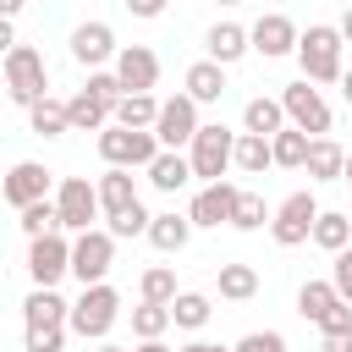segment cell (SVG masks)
Instances as JSON below:
<instances>
[{
  "mask_svg": "<svg viewBox=\"0 0 352 352\" xmlns=\"http://www.w3.org/2000/svg\"><path fill=\"white\" fill-rule=\"evenodd\" d=\"M341 33L330 22H314L308 33H297V60H302V82H341Z\"/></svg>",
  "mask_w": 352,
  "mask_h": 352,
  "instance_id": "6da1fadb",
  "label": "cell"
},
{
  "mask_svg": "<svg viewBox=\"0 0 352 352\" xmlns=\"http://www.w3.org/2000/svg\"><path fill=\"white\" fill-rule=\"evenodd\" d=\"M116 319H121V297H116V286L99 280V286H82V297L66 314V330H77L82 341H104Z\"/></svg>",
  "mask_w": 352,
  "mask_h": 352,
  "instance_id": "7a4b0ae2",
  "label": "cell"
},
{
  "mask_svg": "<svg viewBox=\"0 0 352 352\" xmlns=\"http://www.w3.org/2000/svg\"><path fill=\"white\" fill-rule=\"evenodd\" d=\"M6 94L16 104H33V99L50 94V66H44V55L33 44H11L6 50Z\"/></svg>",
  "mask_w": 352,
  "mask_h": 352,
  "instance_id": "3957f363",
  "label": "cell"
},
{
  "mask_svg": "<svg viewBox=\"0 0 352 352\" xmlns=\"http://www.w3.org/2000/svg\"><path fill=\"white\" fill-rule=\"evenodd\" d=\"M187 148H192V154H187L192 176H204V187H209V182H226V170H231V148H236V132H226L220 121H209V126L192 132Z\"/></svg>",
  "mask_w": 352,
  "mask_h": 352,
  "instance_id": "277c9868",
  "label": "cell"
},
{
  "mask_svg": "<svg viewBox=\"0 0 352 352\" xmlns=\"http://www.w3.org/2000/svg\"><path fill=\"white\" fill-rule=\"evenodd\" d=\"M297 314L314 319L319 336H341V330H352V302H341L330 280H308V286L297 292Z\"/></svg>",
  "mask_w": 352,
  "mask_h": 352,
  "instance_id": "5b68a950",
  "label": "cell"
},
{
  "mask_svg": "<svg viewBox=\"0 0 352 352\" xmlns=\"http://www.w3.org/2000/svg\"><path fill=\"white\" fill-rule=\"evenodd\" d=\"M154 154H160L154 132H132V126H116V121L99 132V160H104V165L132 170V165H154Z\"/></svg>",
  "mask_w": 352,
  "mask_h": 352,
  "instance_id": "8992f818",
  "label": "cell"
},
{
  "mask_svg": "<svg viewBox=\"0 0 352 352\" xmlns=\"http://www.w3.org/2000/svg\"><path fill=\"white\" fill-rule=\"evenodd\" d=\"M280 110H286V121H292L297 132H308V138H324V132H330V104H324V94L308 88V82H286V88H280Z\"/></svg>",
  "mask_w": 352,
  "mask_h": 352,
  "instance_id": "52a82bcc",
  "label": "cell"
},
{
  "mask_svg": "<svg viewBox=\"0 0 352 352\" xmlns=\"http://www.w3.org/2000/svg\"><path fill=\"white\" fill-rule=\"evenodd\" d=\"M204 121H198V104L187 99V94H176V99H165L160 104V116H154V143L160 148H170V154H182V143H192V132H198Z\"/></svg>",
  "mask_w": 352,
  "mask_h": 352,
  "instance_id": "ba28073f",
  "label": "cell"
},
{
  "mask_svg": "<svg viewBox=\"0 0 352 352\" xmlns=\"http://www.w3.org/2000/svg\"><path fill=\"white\" fill-rule=\"evenodd\" d=\"M110 258H116V236L110 231H77V242H72V275L82 280V286H99L104 275H110Z\"/></svg>",
  "mask_w": 352,
  "mask_h": 352,
  "instance_id": "9c48e42d",
  "label": "cell"
},
{
  "mask_svg": "<svg viewBox=\"0 0 352 352\" xmlns=\"http://www.w3.org/2000/svg\"><path fill=\"white\" fill-rule=\"evenodd\" d=\"M314 214H319L314 192H292V198H280V209L270 214V236H275L280 248H302L308 231H314Z\"/></svg>",
  "mask_w": 352,
  "mask_h": 352,
  "instance_id": "30bf717a",
  "label": "cell"
},
{
  "mask_svg": "<svg viewBox=\"0 0 352 352\" xmlns=\"http://www.w3.org/2000/svg\"><path fill=\"white\" fill-rule=\"evenodd\" d=\"M28 275H33V286H55L60 275H72V242L60 231L33 236L28 242Z\"/></svg>",
  "mask_w": 352,
  "mask_h": 352,
  "instance_id": "8fae6325",
  "label": "cell"
},
{
  "mask_svg": "<svg viewBox=\"0 0 352 352\" xmlns=\"http://www.w3.org/2000/svg\"><path fill=\"white\" fill-rule=\"evenodd\" d=\"M94 214H99V192H94V182H88V176H66L60 192H55V220H60L66 231H88Z\"/></svg>",
  "mask_w": 352,
  "mask_h": 352,
  "instance_id": "7c38bea8",
  "label": "cell"
},
{
  "mask_svg": "<svg viewBox=\"0 0 352 352\" xmlns=\"http://www.w3.org/2000/svg\"><path fill=\"white\" fill-rule=\"evenodd\" d=\"M116 82H121L126 94H148V88L160 82V55H154L148 44H126V50H116Z\"/></svg>",
  "mask_w": 352,
  "mask_h": 352,
  "instance_id": "4fadbf2b",
  "label": "cell"
},
{
  "mask_svg": "<svg viewBox=\"0 0 352 352\" xmlns=\"http://www.w3.org/2000/svg\"><path fill=\"white\" fill-rule=\"evenodd\" d=\"M0 192H6L11 209H28V204L50 198V170H44L38 160H16V165L6 170V182H0Z\"/></svg>",
  "mask_w": 352,
  "mask_h": 352,
  "instance_id": "5bb4252c",
  "label": "cell"
},
{
  "mask_svg": "<svg viewBox=\"0 0 352 352\" xmlns=\"http://www.w3.org/2000/svg\"><path fill=\"white\" fill-rule=\"evenodd\" d=\"M248 50H258L264 60H280V55H292V50H297V28H292V16H280V11L258 16V22L248 28Z\"/></svg>",
  "mask_w": 352,
  "mask_h": 352,
  "instance_id": "9a60e30c",
  "label": "cell"
},
{
  "mask_svg": "<svg viewBox=\"0 0 352 352\" xmlns=\"http://www.w3.org/2000/svg\"><path fill=\"white\" fill-rule=\"evenodd\" d=\"M66 314H72V302H66L55 286H33V292H28V302H22L28 330H66Z\"/></svg>",
  "mask_w": 352,
  "mask_h": 352,
  "instance_id": "2e32d148",
  "label": "cell"
},
{
  "mask_svg": "<svg viewBox=\"0 0 352 352\" xmlns=\"http://www.w3.org/2000/svg\"><path fill=\"white\" fill-rule=\"evenodd\" d=\"M236 192H242V187H231V182H209V187H204V192L192 198V209H187V220H192V226H220V220L231 226V209H236Z\"/></svg>",
  "mask_w": 352,
  "mask_h": 352,
  "instance_id": "e0dca14e",
  "label": "cell"
},
{
  "mask_svg": "<svg viewBox=\"0 0 352 352\" xmlns=\"http://www.w3.org/2000/svg\"><path fill=\"white\" fill-rule=\"evenodd\" d=\"M110 55H116L110 22H82V28L72 33V60H77V66H104Z\"/></svg>",
  "mask_w": 352,
  "mask_h": 352,
  "instance_id": "ac0fdd59",
  "label": "cell"
},
{
  "mask_svg": "<svg viewBox=\"0 0 352 352\" xmlns=\"http://www.w3.org/2000/svg\"><path fill=\"white\" fill-rule=\"evenodd\" d=\"M160 253H182L187 248V236H192V220L187 214H176V209H165V214H148V231H143Z\"/></svg>",
  "mask_w": 352,
  "mask_h": 352,
  "instance_id": "d6986e66",
  "label": "cell"
},
{
  "mask_svg": "<svg viewBox=\"0 0 352 352\" xmlns=\"http://www.w3.org/2000/svg\"><path fill=\"white\" fill-rule=\"evenodd\" d=\"M204 50H209L214 66H231V60L248 55V28H236V22H214L209 38H204Z\"/></svg>",
  "mask_w": 352,
  "mask_h": 352,
  "instance_id": "ffe728a7",
  "label": "cell"
},
{
  "mask_svg": "<svg viewBox=\"0 0 352 352\" xmlns=\"http://www.w3.org/2000/svg\"><path fill=\"white\" fill-rule=\"evenodd\" d=\"M99 209L104 214H121V209H132L138 204V187H132V170H121V165H110L104 176H99Z\"/></svg>",
  "mask_w": 352,
  "mask_h": 352,
  "instance_id": "44dd1931",
  "label": "cell"
},
{
  "mask_svg": "<svg viewBox=\"0 0 352 352\" xmlns=\"http://www.w3.org/2000/svg\"><path fill=\"white\" fill-rule=\"evenodd\" d=\"M220 94H226V66L192 60V66H187V99H192V104H214Z\"/></svg>",
  "mask_w": 352,
  "mask_h": 352,
  "instance_id": "7402d4cb",
  "label": "cell"
},
{
  "mask_svg": "<svg viewBox=\"0 0 352 352\" xmlns=\"http://www.w3.org/2000/svg\"><path fill=\"white\" fill-rule=\"evenodd\" d=\"M154 116H160V99H154V94H121L116 110H110V121H116V126H132V132H148Z\"/></svg>",
  "mask_w": 352,
  "mask_h": 352,
  "instance_id": "603a6c76",
  "label": "cell"
},
{
  "mask_svg": "<svg viewBox=\"0 0 352 352\" xmlns=\"http://www.w3.org/2000/svg\"><path fill=\"white\" fill-rule=\"evenodd\" d=\"M341 160H346L341 143H330V138H308V160H302V170H308L314 182H341Z\"/></svg>",
  "mask_w": 352,
  "mask_h": 352,
  "instance_id": "cb8c5ba5",
  "label": "cell"
},
{
  "mask_svg": "<svg viewBox=\"0 0 352 352\" xmlns=\"http://www.w3.org/2000/svg\"><path fill=\"white\" fill-rule=\"evenodd\" d=\"M66 126L72 132H104L110 126V104H99L94 94H77V99H66Z\"/></svg>",
  "mask_w": 352,
  "mask_h": 352,
  "instance_id": "d4e9b609",
  "label": "cell"
},
{
  "mask_svg": "<svg viewBox=\"0 0 352 352\" xmlns=\"http://www.w3.org/2000/svg\"><path fill=\"white\" fill-rule=\"evenodd\" d=\"M242 126L253 132V138H275L280 126H286V110H280V99H248V110H242Z\"/></svg>",
  "mask_w": 352,
  "mask_h": 352,
  "instance_id": "484cf974",
  "label": "cell"
},
{
  "mask_svg": "<svg viewBox=\"0 0 352 352\" xmlns=\"http://www.w3.org/2000/svg\"><path fill=\"white\" fill-rule=\"evenodd\" d=\"M148 182H154L160 192H176V187H187V182H192V165H187V154H170V148H160V154H154V165H148Z\"/></svg>",
  "mask_w": 352,
  "mask_h": 352,
  "instance_id": "4316f807",
  "label": "cell"
},
{
  "mask_svg": "<svg viewBox=\"0 0 352 352\" xmlns=\"http://www.w3.org/2000/svg\"><path fill=\"white\" fill-rule=\"evenodd\" d=\"M302 160H308V132H297V126H280V132L270 138V165L302 170Z\"/></svg>",
  "mask_w": 352,
  "mask_h": 352,
  "instance_id": "83f0119b",
  "label": "cell"
},
{
  "mask_svg": "<svg viewBox=\"0 0 352 352\" xmlns=\"http://www.w3.org/2000/svg\"><path fill=\"white\" fill-rule=\"evenodd\" d=\"M308 236H314V242H319L324 253H341V248L352 242V220H346V214H336V209H319V214H314V231H308Z\"/></svg>",
  "mask_w": 352,
  "mask_h": 352,
  "instance_id": "f1b7e54d",
  "label": "cell"
},
{
  "mask_svg": "<svg viewBox=\"0 0 352 352\" xmlns=\"http://www.w3.org/2000/svg\"><path fill=\"white\" fill-rule=\"evenodd\" d=\"M209 314H214V308H209L204 292H176V297H170V324H176V330H204Z\"/></svg>",
  "mask_w": 352,
  "mask_h": 352,
  "instance_id": "f546056e",
  "label": "cell"
},
{
  "mask_svg": "<svg viewBox=\"0 0 352 352\" xmlns=\"http://www.w3.org/2000/svg\"><path fill=\"white\" fill-rule=\"evenodd\" d=\"M28 126H33L38 138H60V132H72V126H66V104H60V99H50V94L28 104Z\"/></svg>",
  "mask_w": 352,
  "mask_h": 352,
  "instance_id": "4dcf8cb0",
  "label": "cell"
},
{
  "mask_svg": "<svg viewBox=\"0 0 352 352\" xmlns=\"http://www.w3.org/2000/svg\"><path fill=\"white\" fill-rule=\"evenodd\" d=\"M231 165H236L242 176H264V170H270V138L242 132V138H236V148H231Z\"/></svg>",
  "mask_w": 352,
  "mask_h": 352,
  "instance_id": "1f68e13d",
  "label": "cell"
},
{
  "mask_svg": "<svg viewBox=\"0 0 352 352\" xmlns=\"http://www.w3.org/2000/svg\"><path fill=\"white\" fill-rule=\"evenodd\" d=\"M214 286H220L226 302H248V297L258 292V270H253V264H220V280H214Z\"/></svg>",
  "mask_w": 352,
  "mask_h": 352,
  "instance_id": "d6a6232c",
  "label": "cell"
},
{
  "mask_svg": "<svg viewBox=\"0 0 352 352\" xmlns=\"http://www.w3.org/2000/svg\"><path fill=\"white\" fill-rule=\"evenodd\" d=\"M170 330V302H138L132 308V336L138 341H160Z\"/></svg>",
  "mask_w": 352,
  "mask_h": 352,
  "instance_id": "836d02e7",
  "label": "cell"
},
{
  "mask_svg": "<svg viewBox=\"0 0 352 352\" xmlns=\"http://www.w3.org/2000/svg\"><path fill=\"white\" fill-rule=\"evenodd\" d=\"M138 292H143V302H170V297H176V270H165V264L143 270Z\"/></svg>",
  "mask_w": 352,
  "mask_h": 352,
  "instance_id": "e575fe53",
  "label": "cell"
},
{
  "mask_svg": "<svg viewBox=\"0 0 352 352\" xmlns=\"http://www.w3.org/2000/svg\"><path fill=\"white\" fill-rule=\"evenodd\" d=\"M270 220V209H264V198L258 192H236V209H231V226L236 231H258Z\"/></svg>",
  "mask_w": 352,
  "mask_h": 352,
  "instance_id": "d590c367",
  "label": "cell"
},
{
  "mask_svg": "<svg viewBox=\"0 0 352 352\" xmlns=\"http://www.w3.org/2000/svg\"><path fill=\"white\" fill-rule=\"evenodd\" d=\"M22 231H28V242H33V236H44V231H60V220H55V198L28 204V209H22Z\"/></svg>",
  "mask_w": 352,
  "mask_h": 352,
  "instance_id": "8d00e7d4",
  "label": "cell"
},
{
  "mask_svg": "<svg viewBox=\"0 0 352 352\" xmlns=\"http://www.w3.org/2000/svg\"><path fill=\"white\" fill-rule=\"evenodd\" d=\"M143 231H148V209H143V204L110 214V236H143Z\"/></svg>",
  "mask_w": 352,
  "mask_h": 352,
  "instance_id": "74e56055",
  "label": "cell"
},
{
  "mask_svg": "<svg viewBox=\"0 0 352 352\" xmlns=\"http://www.w3.org/2000/svg\"><path fill=\"white\" fill-rule=\"evenodd\" d=\"M82 94H94L99 104H110V110H116V99H121L126 88L116 82V72H88V88H82Z\"/></svg>",
  "mask_w": 352,
  "mask_h": 352,
  "instance_id": "f35d334b",
  "label": "cell"
},
{
  "mask_svg": "<svg viewBox=\"0 0 352 352\" xmlns=\"http://www.w3.org/2000/svg\"><path fill=\"white\" fill-rule=\"evenodd\" d=\"M231 352H286V336H280V330H253V336H242Z\"/></svg>",
  "mask_w": 352,
  "mask_h": 352,
  "instance_id": "ab89813d",
  "label": "cell"
},
{
  "mask_svg": "<svg viewBox=\"0 0 352 352\" xmlns=\"http://www.w3.org/2000/svg\"><path fill=\"white\" fill-rule=\"evenodd\" d=\"M330 286H336V297H341V302H352V248H341V253H336V275H330Z\"/></svg>",
  "mask_w": 352,
  "mask_h": 352,
  "instance_id": "60d3db41",
  "label": "cell"
},
{
  "mask_svg": "<svg viewBox=\"0 0 352 352\" xmlns=\"http://www.w3.org/2000/svg\"><path fill=\"white\" fill-rule=\"evenodd\" d=\"M60 346H66V330H28L22 352H60Z\"/></svg>",
  "mask_w": 352,
  "mask_h": 352,
  "instance_id": "b9f144b4",
  "label": "cell"
},
{
  "mask_svg": "<svg viewBox=\"0 0 352 352\" xmlns=\"http://www.w3.org/2000/svg\"><path fill=\"white\" fill-rule=\"evenodd\" d=\"M126 11H132V16H160L165 0H126Z\"/></svg>",
  "mask_w": 352,
  "mask_h": 352,
  "instance_id": "7bdbcfd3",
  "label": "cell"
},
{
  "mask_svg": "<svg viewBox=\"0 0 352 352\" xmlns=\"http://www.w3.org/2000/svg\"><path fill=\"white\" fill-rule=\"evenodd\" d=\"M319 352H352V330H341V336H324V346Z\"/></svg>",
  "mask_w": 352,
  "mask_h": 352,
  "instance_id": "ee69618b",
  "label": "cell"
},
{
  "mask_svg": "<svg viewBox=\"0 0 352 352\" xmlns=\"http://www.w3.org/2000/svg\"><path fill=\"white\" fill-rule=\"evenodd\" d=\"M16 44V33H11V16H0V60H6V50Z\"/></svg>",
  "mask_w": 352,
  "mask_h": 352,
  "instance_id": "f6af8a7d",
  "label": "cell"
},
{
  "mask_svg": "<svg viewBox=\"0 0 352 352\" xmlns=\"http://www.w3.org/2000/svg\"><path fill=\"white\" fill-rule=\"evenodd\" d=\"M336 33H341V44H352V6H346V16L336 22Z\"/></svg>",
  "mask_w": 352,
  "mask_h": 352,
  "instance_id": "bcb514c9",
  "label": "cell"
},
{
  "mask_svg": "<svg viewBox=\"0 0 352 352\" xmlns=\"http://www.w3.org/2000/svg\"><path fill=\"white\" fill-rule=\"evenodd\" d=\"M182 352H226V346H214V341H187Z\"/></svg>",
  "mask_w": 352,
  "mask_h": 352,
  "instance_id": "7dc6e473",
  "label": "cell"
},
{
  "mask_svg": "<svg viewBox=\"0 0 352 352\" xmlns=\"http://www.w3.org/2000/svg\"><path fill=\"white\" fill-rule=\"evenodd\" d=\"M22 6H28V0H0V16H16Z\"/></svg>",
  "mask_w": 352,
  "mask_h": 352,
  "instance_id": "c3c4849f",
  "label": "cell"
},
{
  "mask_svg": "<svg viewBox=\"0 0 352 352\" xmlns=\"http://www.w3.org/2000/svg\"><path fill=\"white\" fill-rule=\"evenodd\" d=\"M132 352H170V346H165V341H138Z\"/></svg>",
  "mask_w": 352,
  "mask_h": 352,
  "instance_id": "681fc988",
  "label": "cell"
},
{
  "mask_svg": "<svg viewBox=\"0 0 352 352\" xmlns=\"http://www.w3.org/2000/svg\"><path fill=\"white\" fill-rule=\"evenodd\" d=\"M341 94H346V104H352V72H341Z\"/></svg>",
  "mask_w": 352,
  "mask_h": 352,
  "instance_id": "f907efd6",
  "label": "cell"
},
{
  "mask_svg": "<svg viewBox=\"0 0 352 352\" xmlns=\"http://www.w3.org/2000/svg\"><path fill=\"white\" fill-rule=\"evenodd\" d=\"M341 182H352V154H346V160H341Z\"/></svg>",
  "mask_w": 352,
  "mask_h": 352,
  "instance_id": "816d5d0a",
  "label": "cell"
},
{
  "mask_svg": "<svg viewBox=\"0 0 352 352\" xmlns=\"http://www.w3.org/2000/svg\"><path fill=\"white\" fill-rule=\"evenodd\" d=\"M99 352H126V346H99Z\"/></svg>",
  "mask_w": 352,
  "mask_h": 352,
  "instance_id": "f5cc1de1",
  "label": "cell"
},
{
  "mask_svg": "<svg viewBox=\"0 0 352 352\" xmlns=\"http://www.w3.org/2000/svg\"><path fill=\"white\" fill-rule=\"evenodd\" d=\"M220 6H242V0H220Z\"/></svg>",
  "mask_w": 352,
  "mask_h": 352,
  "instance_id": "db71d44e",
  "label": "cell"
},
{
  "mask_svg": "<svg viewBox=\"0 0 352 352\" xmlns=\"http://www.w3.org/2000/svg\"><path fill=\"white\" fill-rule=\"evenodd\" d=\"M346 220H352V209H346Z\"/></svg>",
  "mask_w": 352,
  "mask_h": 352,
  "instance_id": "11a10c76",
  "label": "cell"
}]
</instances>
